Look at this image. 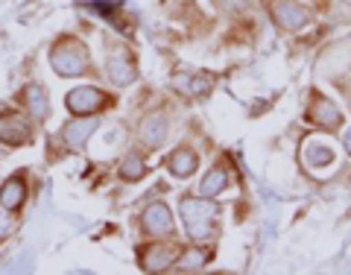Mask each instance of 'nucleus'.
<instances>
[{
  "instance_id": "nucleus-17",
  "label": "nucleus",
  "mask_w": 351,
  "mask_h": 275,
  "mask_svg": "<svg viewBox=\"0 0 351 275\" xmlns=\"http://www.w3.org/2000/svg\"><path fill=\"white\" fill-rule=\"evenodd\" d=\"M334 158H337V152L325 144H307L304 147V161H307V167H313V170L334 164Z\"/></svg>"
},
{
  "instance_id": "nucleus-20",
  "label": "nucleus",
  "mask_w": 351,
  "mask_h": 275,
  "mask_svg": "<svg viewBox=\"0 0 351 275\" xmlns=\"http://www.w3.org/2000/svg\"><path fill=\"white\" fill-rule=\"evenodd\" d=\"M343 150L351 156V129H346V135H343Z\"/></svg>"
},
{
  "instance_id": "nucleus-16",
  "label": "nucleus",
  "mask_w": 351,
  "mask_h": 275,
  "mask_svg": "<svg viewBox=\"0 0 351 275\" xmlns=\"http://www.w3.org/2000/svg\"><path fill=\"white\" fill-rule=\"evenodd\" d=\"M208 261H211V249H199V243H193V246H184L179 252V258H176L173 270H179V272H196V270H202Z\"/></svg>"
},
{
  "instance_id": "nucleus-8",
  "label": "nucleus",
  "mask_w": 351,
  "mask_h": 275,
  "mask_svg": "<svg viewBox=\"0 0 351 275\" xmlns=\"http://www.w3.org/2000/svg\"><path fill=\"white\" fill-rule=\"evenodd\" d=\"M307 120L322 132H339V126H343V112H339V106L334 100H328L325 94L313 91L311 103H307Z\"/></svg>"
},
{
  "instance_id": "nucleus-13",
  "label": "nucleus",
  "mask_w": 351,
  "mask_h": 275,
  "mask_svg": "<svg viewBox=\"0 0 351 275\" xmlns=\"http://www.w3.org/2000/svg\"><path fill=\"white\" fill-rule=\"evenodd\" d=\"M24 202H27V176L15 173V176H9L3 182V188H0V205L15 214V211H21Z\"/></svg>"
},
{
  "instance_id": "nucleus-9",
  "label": "nucleus",
  "mask_w": 351,
  "mask_h": 275,
  "mask_svg": "<svg viewBox=\"0 0 351 275\" xmlns=\"http://www.w3.org/2000/svg\"><path fill=\"white\" fill-rule=\"evenodd\" d=\"M141 228H144L147 237H173L176 223H173V211L164 200H156L152 205H147L144 217H141Z\"/></svg>"
},
{
  "instance_id": "nucleus-10",
  "label": "nucleus",
  "mask_w": 351,
  "mask_h": 275,
  "mask_svg": "<svg viewBox=\"0 0 351 275\" xmlns=\"http://www.w3.org/2000/svg\"><path fill=\"white\" fill-rule=\"evenodd\" d=\"M167 132H170V120L164 112H152L149 117H144V123L138 129V138L147 150H158L164 141H167Z\"/></svg>"
},
{
  "instance_id": "nucleus-12",
  "label": "nucleus",
  "mask_w": 351,
  "mask_h": 275,
  "mask_svg": "<svg viewBox=\"0 0 351 275\" xmlns=\"http://www.w3.org/2000/svg\"><path fill=\"white\" fill-rule=\"evenodd\" d=\"M97 117H80V120H71V123L62 126V141L68 144L71 150H82L85 141L97 132Z\"/></svg>"
},
{
  "instance_id": "nucleus-21",
  "label": "nucleus",
  "mask_w": 351,
  "mask_h": 275,
  "mask_svg": "<svg viewBox=\"0 0 351 275\" xmlns=\"http://www.w3.org/2000/svg\"><path fill=\"white\" fill-rule=\"evenodd\" d=\"M348 103H351V94H348Z\"/></svg>"
},
{
  "instance_id": "nucleus-1",
  "label": "nucleus",
  "mask_w": 351,
  "mask_h": 275,
  "mask_svg": "<svg viewBox=\"0 0 351 275\" xmlns=\"http://www.w3.org/2000/svg\"><path fill=\"white\" fill-rule=\"evenodd\" d=\"M179 211H182V226L188 237L193 243H202L217 232V217H219V208L211 196H202V193H184L182 202H179Z\"/></svg>"
},
{
  "instance_id": "nucleus-4",
  "label": "nucleus",
  "mask_w": 351,
  "mask_h": 275,
  "mask_svg": "<svg viewBox=\"0 0 351 275\" xmlns=\"http://www.w3.org/2000/svg\"><path fill=\"white\" fill-rule=\"evenodd\" d=\"M106 73L117 88H123L129 82L138 80V59L126 44H117V41H108L106 44Z\"/></svg>"
},
{
  "instance_id": "nucleus-5",
  "label": "nucleus",
  "mask_w": 351,
  "mask_h": 275,
  "mask_svg": "<svg viewBox=\"0 0 351 275\" xmlns=\"http://www.w3.org/2000/svg\"><path fill=\"white\" fill-rule=\"evenodd\" d=\"M36 141V117H27L21 112H0V144L3 147H24Z\"/></svg>"
},
{
  "instance_id": "nucleus-14",
  "label": "nucleus",
  "mask_w": 351,
  "mask_h": 275,
  "mask_svg": "<svg viewBox=\"0 0 351 275\" xmlns=\"http://www.w3.org/2000/svg\"><path fill=\"white\" fill-rule=\"evenodd\" d=\"M21 100H24L27 112L36 117V123L47 120L50 106H47V91H44V85H27V88H24V94H21Z\"/></svg>"
},
{
  "instance_id": "nucleus-7",
  "label": "nucleus",
  "mask_w": 351,
  "mask_h": 275,
  "mask_svg": "<svg viewBox=\"0 0 351 275\" xmlns=\"http://www.w3.org/2000/svg\"><path fill=\"white\" fill-rule=\"evenodd\" d=\"M269 15L284 32H299L311 24V9L295 3V0H269Z\"/></svg>"
},
{
  "instance_id": "nucleus-3",
  "label": "nucleus",
  "mask_w": 351,
  "mask_h": 275,
  "mask_svg": "<svg viewBox=\"0 0 351 275\" xmlns=\"http://www.w3.org/2000/svg\"><path fill=\"white\" fill-rule=\"evenodd\" d=\"M64 106H68V112L76 115V117H94V115L106 112V108H112L114 97L106 94L103 88L80 85V88H73V91H68V97H64Z\"/></svg>"
},
{
  "instance_id": "nucleus-2",
  "label": "nucleus",
  "mask_w": 351,
  "mask_h": 275,
  "mask_svg": "<svg viewBox=\"0 0 351 275\" xmlns=\"http://www.w3.org/2000/svg\"><path fill=\"white\" fill-rule=\"evenodd\" d=\"M50 68L59 76H85L94 71L91 53L76 36H59L50 47Z\"/></svg>"
},
{
  "instance_id": "nucleus-18",
  "label": "nucleus",
  "mask_w": 351,
  "mask_h": 275,
  "mask_svg": "<svg viewBox=\"0 0 351 275\" xmlns=\"http://www.w3.org/2000/svg\"><path fill=\"white\" fill-rule=\"evenodd\" d=\"M144 173H147V161L141 158L138 152H129V158L123 161V167H120V176L129 179V182H138Z\"/></svg>"
},
{
  "instance_id": "nucleus-15",
  "label": "nucleus",
  "mask_w": 351,
  "mask_h": 275,
  "mask_svg": "<svg viewBox=\"0 0 351 275\" xmlns=\"http://www.w3.org/2000/svg\"><path fill=\"white\" fill-rule=\"evenodd\" d=\"M228 182H232V179H228V167H226L223 161H217L214 167L202 176L199 193H202V196H211V200H214V196H219V193L228 188Z\"/></svg>"
},
{
  "instance_id": "nucleus-6",
  "label": "nucleus",
  "mask_w": 351,
  "mask_h": 275,
  "mask_svg": "<svg viewBox=\"0 0 351 275\" xmlns=\"http://www.w3.org/2000/svg\"><path fill=\"white\" fill-rule=\"evenodd\" d=\"M179 252H182V246L173 243L170 237H164V240L156 237V243H144L138 249V263L144 272H164V270H173Z\"/></svg>"
},
{
  "instance_id": "nucleus-11",
  "label": "nucleus",
  "mask_w": 351,
  "mask_h": 275,
  "mask_svg": "<svg viewBox=\"0 0 351 275\" xmlns=\"http://www.w3.org/2000/svg\"><path fill=\"white\" fill-rule=\"evenodd\" d=\"M167 170H170V176H176V179H191V176L199 170V152L188 144L176 147L167 158Z\"/></svg>"
},
{
  "instance_id": "nucleus-19",
  "label": "nucleus",
  "mask_w": 351,
  "mask_h": 275,
  "mask_svg": "<svg viewBox=\"0 0 351 275\" xmlns=\"http://www.w3.org/2000/svg\"><path fill=\"white\" fill-rule=\"evenodd\" d=\"M12 232H15V217H12V211H9V208L0 205V240H6Z\"/></svg>"
}]
</instances>
